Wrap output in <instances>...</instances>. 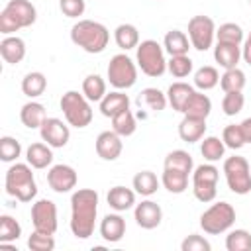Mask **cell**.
<instances>
[{
	"instance_id": "6da1fadb",
	"label": "cell",
	"mask_w": 251,
	"mask_h": 251,
	"mask_svg": "<svg viewBox=\"0 0 251 251\" xmlns=\"http://www.w3.org/2000/svg\"><path fill=\"white\" fill-rule=\"evenodd\" d=\"M98 216V192L94 188H78L71 196V231L76 239H88L94 233Z\"/></svg>"
},
{
	"instance_id": "7a4b0ae2",
	"label": "cell",
	"mask_w": 251,
	"mask_h": 251,
	"mask_svg": "<svg viewBox=\"0 0 251 251\" xmlns=\"http://www.w3.org/2000/svg\"><path fill=\"white\" fill-rule=\"evenodd\" d=\"M71 41L86 53H102L108 47L110 31L104 24L94 20H78L71 27Z\"/></svg>"
},
{
	"instance_id": "3957f363",
	"label": "cell",
	"mask_w": 251,
	"mask_h": 251,
	"mask_svg": "<svg viewBox=\"0 0 251 251\" xmlns=\"http://www.w3.org/2000/svg\"><path fill=\"white\" fill-rule=\"evenodd\" d=\"M31 169L33 167L25 161V163H14L6 171L4 188H6L8 196H12L20 202H31L37 196V182H35Z\"/></svg>"
},
{
	"instance_id": "277c9868",
	"label": "cell",
	"mask_w": 251,
	"mask_h": 251,
	"mask_svg": "<svg viewBox=\"0 0 251 251\" xmlns=\"http://www.w3.org/2000/svg\"><path fill=\"white\" fill-rule=\"evenodd\" d=\"M135 63H137V69H141L143 75L153 76V78L161 76L167 71L165 47L155 39L139 41V45L135 47Z\"/></svg>"
},
{
	"instance_id": "5b68a950",
	"label": "cell",
	"mask_w": 251,
	"mask_h": 251,
	"mask_svg": "<svg viewBox=\"0 0 251 251\" xmlns=\"http://www.w3.org/2000/svg\"><path fill=\"white\" fill-rule=\"evenodd\" d=\"M59 106H61L63 116H65L69 126H73L76 129H82V127L90 126V122H92V106H90V100L82 92L67 90L61 96Z\"/></svg>"
},
{
	"instance_id": "8992f818",
	"label": "cell",
	"mask_w": 251,
	"mask_h": 251,
	"mask_svg": "<svg viewBox=\"0 0 251 251\" xmlns=\"http://www.w3.org/2000/svg\"><path fill=\"white\" fill-rule=\"evenodd\" d=\"M235 224V208L229 202H216L200 216V227L208 235H220L231 229Z\"/></svg>"
},
{
	"instance_id": "52a82bcc",
	"label": "cell",
	"mask_w": 251,
	"mask_h": 251,
	"mask_svg": "<svg viewBox=\"0 0 251 251\" xmlns=\"http://www.w3.org/2000/svg\"><path fill=\"white\" fill-rule=\"evenodd\" d=\"M224 175H226L227 188L233 194L245 196L251 192V167L245 157L233 155L224 159Z\"/></svg>"
},
{
	"instance_id": "ba28073f",
	"label": "cell",
	"mask_w": 251,
	"mask_h": 251,
	"mask_svg": "<svg viewBox=\"0 0 251 251\" xmlns=\"http://www.w3.org/2000/svg\"><path fill=\"white\" fill-rule=\"evenodd\" d=\"M106 76L116 90H127L137 82V63L126 53H118L110 59Z\"/></svg>"
},
{
	"instance_id": "9c48e42d",
	"label": "cell",
	"mask_w": 251,
	"mask_h": 251,
	"mask_svg": "<svg viewBox=\"0 0 251 251\" xmlns=\"http://www.w3.org/2000/svg\"><path fill=\"white\" fill-rule=\"evenodd\" d=\"M188 39L196 51H208L216 41V24L210 16L198 14L188 20Z\"/></svg>"
},
{
	"instance_id": "30bf717a",
	"label": "cell",
	"mask_w": 251,
	"mask_h": 251,
	"mask_svg": "<svg viewBox=\"0 0 251 251\" xmlns=\"http://www.w3.org/2000/svg\"><path fill=\"white\" fill-rule=\"evenodd\" d=\"M31 224L33 229L45 231V233H55L59 220H57V206L49 198H39L31 204Z\"/></svg>"
},
{
	"instance_id": "8fae6325",
	"label": "cell",
	"mask_w": 251,
	"mask_h": 251,
	"mask_svg": "<svg viewBox=\"0 0 251 251\" xmlns=\"http://www.w3.org/2000/svg\"><path fill=\"white\" fill-rule=\"evenodd\" d=\"M76 180H78L76 171L71 165L59 163V165L49 167V171H47V184L53 192H59V194L71 192L76 186Z\"/></svg>"
},
{
	"instance_id": "7c38bea8",
	"label": "cell",
	"mask_w": 251,
	"mask_h": 251,
	"mask_svg": "<svg viewBox=\"0 0 251 251\" xmlns=\"http://www.w3.org/2000/svg\"><path fill=\"white\" fill-rule=\"evenodd\" d=\"M39 135L53 149H61V147H65L69 143L71 129H69V124H65L63 120H59V118H47L43 122V126L39 127Z\"/></svg>"
},
{
	"instance_id": "4fadbf2b",
	"label": "cell",
	"mask_w": 251,
	"mask_h": 251,
	"mask_svg": "<svg viewBox=\"0 0 251 251\" xmlns=\"http://www.w3.org/2000/svg\"><path fill=\"white\" fill-rule=\"evenodd\" d=\"M133 220L143 229H155V227H159V224L163 220V210L157 202L147 198V200H141L139 204H135Z\"/></svg>"
},
{
	"instance_id": "5bb4252c",
	"label": "cell",
	"mask_w": 251,
	"mask_h": 251,
	"mask_svg": "<svg viewBox=\"0 0 251 251\" xmlns=\"http://www.w3.org/2000/svg\"><path fill=\"white\" fill-rule=\"evenodd\" d=\"M94 149H96V155L100 159H104V161H116L122 155V149H124L122 135H118L114 129L100 131L98 137H96Z\"/></svg>"
},
{
	"instance_id": "9a60e30c",
	"label": "cell",
	"mask_w": 251,
	"mask_h": 251,
	"mask_svg": "<svg viewBox=\"0 0 251 251\" xmlns=\"http://www.w3.org/2000/svg\"><path fill=\"white\" fill-rule=\"evenodd\" d=\"M4 10L18 22L20 29L33 25L35 20H37V10H35V6L29 0H10L4 6Z\"/></svg>"
},
{
	"instance_id": "2e32d148",
	"label": "cell",
	"mask_w": 251,
	"mask_h": 251,
	"mask_svg": "<svg viewBox=\"0 0 251 251\" xmlns=\"http://www.w3.org/2000/svg\"><path fill=\"white\" fill-rule=\"evenodd\" d=\"M100 235L104 241L108 243H118L124 235H126V220L120 216V212L116 214H106L100 222Z\"/></svg>"
},
{
	"instance_id": "e0dca14e",
	"label": "cell",
	"mask_w": 251,
	"mask_h": 251,
	"mask_svg": "<svg viewBox=\"0 0 251 251\" xmlns=\"http://www.w3.org/2000/svg\"><path fill=\"white\" fill-rule=\"evenodd\" d=\"M212 112V100L208 94H204L202 90H194L190 94V98L186 100L184 108H182V116H190V118H200V120H208Z\"/></svg>"
},
{
	"instance_id": "ac0fdd59",
	"label": "cell",
	"mask_w": 251,
	"mask_h": 251,
	"mask_svg": "<svg viewBox=\"0 0 251 251\" xmlns=\"http://www.w3.org/2000/svg\"><path fill=\"white\" fill-rule=\"evenodd\" d=\"M0 55L10 65L22 63L25 57V41L18 35H4V39L0 41Z\"/></svg>"
},
{
	"instance_id": "d6986e66",
	"label": "cell",
	"mask_w": 251,
	"mask_h": 251,
	"mask_svg": "<svg viewBox=\"0 0 251 251\" xmlns=\"http://www.w3.org/2000/svg\"><path fill=\"white\" fill-rule=\"evenodd\" d=\"M135 194H137L135 190L118 184V186H112V188L108 190L106 200H108V206H110L112 210H116V212H126V210H131V208L135 206Z\"/></svg>"
},
{
	"instance_id": "ffe728a7",
	"label": "cell",
	"mask_w": 251,
	"mask_h": 251,
	"mask_svg": "<svg viewBox=\"0 0 251 251\" xmlns=\"http://www.w3.org/2000/svg\"><path fill=\"white\" fill-rule=\"evenodd\" d=\"M98 104H100V114L112 120L122 110H127L129 108V96L124 90H112Z\"/></svg>"
},
{
	"instance_id": "44dd1931",
	"label": "cell",
	"mask_w": 251,
	"mask_h": 251,
	"mask_svg": "<svg viewBox=\"0 0 251 251\" xmlns=\"http://www.w3.org/2000/svg\"><path fill=\"white\" fill-rule=\"evenodd\" d=\"M214 59H216V63H218L224 71H226V69H233V67H237V63H239V59H241V45L216 41Z\"/></svg>"
},
{
	"instance_id": "7402d4cb",
	"label": "cell",
	"mask_w": 251,
	"mask_h": 251,
	"mask_svg": "<svg viewBox=\"0 0 251 251\" xmlns=\"http://www.w3.org/2000/svg\"><path fill=\"white\" fill-rule=\"evenodd\" d=\"M20 120L25 127L29 129H39L43 126V122L47 120V112H45V106L41 102H35V100H29L22 106L20 110Z\"/></svg>"
},
{
	"instance_id": "603a6c76",
	"label": "cell",
	"mask_w": 251,
	"mask_h": 251,
	"mask_svg": "<svg viewBox=\"0 0 251 251\" xmlns=\"http://www.w3.org/2000/svg\"><path fill=\"white\" fill-rule=\"evenodd\" d=\"M206 120H200V118H190V116H184L182 122L178 124V137L186 143H196V141H202L204 133H206Z\"/></svg>"
},
{
	"instance_id": "cb8c5ba5",
	"label": "cell",
	"mask_w": 251,
	"mask_h": 251,
	"mask_svg": "<svg viewBox=\"0 0 251 251\" xmlns=\"http://www.w3.org/2000/svg\"><path fill=\"white\" fill-rule=\"evenodd\" d=\"M53 147L47 145L45 141H37V143H31L27 149H25V161L33 167V169H47L51 167L53 163Z\"/></svg>"
},
{
	"instance_id": "d4e9b609",
	"label": "cell",
	"mask_w": 251,
	"mask_h": 251,
	"mask_svg": "<svg viewBox=\"0 0 251 251\" xmlns=\"http://www.w3.org/2000/svg\"><path fill=\"white\" fill-rule=\"evenodd\" d=\"M194 90H196V88H194L192 84L184 82V80H176V82H173V84L167 88V100H169L171 108H173L175 112H182L186 100L190 98V94H192Z\"/></svg>"
},
{
	"instance_id": "484cf974",
	"label": "cell",
	"mask_w": 251,
	"mask_h": 251,
	"mask_svg": "<svg viewBox=\"0 0 251 251\" xmlns=\"http://www.w3.org/2000/svg\"><path fill=\"white\" fill-rule=\"evenodd\" d=\"M163 47H165V53H169L173 57V55H188V49L192 45L184 31L171 29V31H167V35L163 39Z\"/></svg>"
},
{
	"instance_id": "4316f807",
	"label": "cell",
	"mask_w": 251,
	"mask_h": 251,
	"mask_svg": "<svg viewBox=\"0 0 251 251\" xmlns=\"http://www.w3.org/2000/svg\"><path fill=\"white\" fill-rule=\"evenodd\" d=\"M135 102H137L139 108H147V110H151V112H161V110H165V106L169 104L167 94H163L159 88H153V86L143 88V90L139 92V96H137Z\"/></svg>"
},
{
	"instance_id": "83f0119b",
	"label": "cell",
	"mask_w": 251,
	"mask_h": 251,
	"mask_svg": "<svg viewBox=\"0 0 251 251\" xmlns=\"http://www.w3.org/2000/svg\"><path fill=\"white\" fill-rule=\"evenodd\" d=\"M114 41L122 51L135 49L139 45V31L133 24H120L114 29Z\"/></svg>"
},
{
	"instance_id": "f1b7e54d",
	"label": "cell",
	"mask_w": 251,
	"mask_h": 251,
	"mask_svg": "<svg viewBox=\"0 0 251 251\" xmlns=\"http://www.w3.org/2000/svg\"><path fill=\"white\" fill-rule=\"evenodd\" d=\"M161 184L171 194H182L188 188V173H182V171H176V169H165L163 167Z\"/></svg>"
},
{
	"instance_id": "f546056e",
	"label": "cell",
	"mask_w": 251,
	"mask_h": 251,
	"mask_svg": "<svg viewBox=\"0 0 251 251\" xmlns=\"http://www.w3.org/2000/svg\"><path fill=\"white\" fill-rule=\"evenodd\" d=\"M47 88V76L39 71H31L22 78V92L27 98H39Z\"/></svg>"
},
{
	"instance_id": "4dcf8cb0",
	"label": "cell",
	"mask_w": 251,
	"mask_h": 251,
	"mask_svg": "<svg viewBox=\"0 0 251 251\" xmlns=\"http://www.w3.org/2000/svg\"><path fill=\"white\" fill-rule=\"evenodd\" d=\"M131 184H133V190L139 196H145V198L153 196L159 190V178H157V175L153 171H139L133 176Z\"/></svg>"
},
{
	"instance_id": "1f68e13d",
	"label": "cell",
	"mask_w": 251,
	"mask_h": 251,
	"mask_svg": "<svg viewBox=\"0 0 251 251\" xmlns=\"http://www.w3.org/2000/svg\"><path fill=\"white\" fill-rule=\"evenodd\" d=\"M82 94L90 100V102H100L108 92H106V80L92 73V75H86L84 80H82Z\"/></svg>"
},
{
	"instance_id": "d6a6232c",
	"label": "cell",
	"mask_w": 251,
	"mask_h": 251,
	"mask_svg": "<svg viewBox=\"0 0 251 251\" xmlns=\"http://www.w3.org/2000/svg\"><path fill=\"white\" fill-rule=\"evenodd\" d=\"M200 153H202V157H204L208 163H216V161L224 159V155H226V143H224L222 137H216V135L202 137Z\"/></svg>"
},
{
	"instance_id": "836d02e7",
	"label": "cell",
	"mask_w": 251,
	"mask_h": 251,
	"mask_svg": "<svg viewBox=\"0 0 251 251\" xmlns=\"http://www.w3.org/2000/svg\"><path fill=\"white\" fill-rule=\"evenodd\" d=\"M163 167H165V169H176V171H182V173L192 175V171H194V161H192V155H190L188 151H184V149H175V151L167 153Z\"/></svg>"
},
{
	"instance_id": "e575fe53",
	"label": "cell",
	"mask_w": 251,
	"mask_h": 251,
	"mask_svg": "<svg viewBox=\"0 0 251 251\" xmlns=\"http://www.w3.org/2000/svg\"><path fill=\"white\" fill-rule=\"evenodd\" d=\"M112 129H114L118 135H122V137L133 135L135 129H137V120H135L133 112L127 108V110H122L120 114H116V116L112 118Z\"/></svg>"
},
{
	"instance_id": "d590c367",
	"label": "cell",
	"mask_w": 251,
	"mask_h": 251,
	"mask_svg": "<svg viewBox=\"0 0 251 251\" xmlns=\"http://www.w3.org/2000/svg\"><path fill=\"white\" fill-rule=\"evenodd\" d=\"M220 84V73L216 67H210V65H204L200 67L198 71H194V86L202 92L206 90H212L214 86Z\"/></svg>"
},
{
	"instance_id": "8d00e7d4",
	"label": "cell",
	"mask_w": 251,
	"mask_h": 251,
	"mask_svg": "<svg viewBox=\"0 0 251 251\" xmlns=\"http://www.w3.org/2000/svg\"><path fill=\"white\" fill-rule=\"evenodd\" d=\"M245 73L239 67L233 69H226L224 75H220V88L224 92H235V90H243L245 88Z\"/></svg>"
},
{
	"instance_id": "74e56055",
	"label": "cell",
	"mask_w": 251,
	"mask_h": 251,
	"mask_svg": "<svg viewBox=\"0 0 251 251\" xmlns=\"http://www.w3.org/2000/svg\"><path fill=\"white\" fill-rule=\"evenodd\" d=\"M216 41L241 45V43L245 41L243 27H241L239 24H235V22H226V24H222L220 27H216Z\"/></svg>"
},
{
	"instance_id": "f35d334b",
	"label": "cell",
	"mask_w": 251,
	"mask_h": 251,
	"mask_svg": "<svg viewBox=\"0 0 251 251\" xmlns=\"http://www.w3.org/2000/svg\"><path fill=\"white\" fill-rule=\"evenodd\" d=\"M227 251H251V233L247 229H229L226 235Z\"/></svg>"
},
{
	"instance_id": "ab89813d",
	"label": "cell",
	"mask_w": 251,
	"mask_h": 251,
	"mask_svg": "<svg viewBox=\"0 0 251 251\" xmlns=\"http://www.w3.org/2000/svg\"><path fill=\"white\" fill-rule=\"evenodd\" d=\"M20 235H22L20 222L8 214H2L0 216V243H12L20 239Z\"/></svg>"
},
{
	"instance_id": "60d3db41",
	"label": "cell",
	"mask_w": 251,
	"mask_h": 251,
	"mask_svg": "<svg viewBox=\"0 0 251 251\" xmlns=\"http://www.w3.org/2000/svg\"><path fill=\"white\" fill-rule=\"evenodd\" d=\"M220 171L214 163H202L192 171V184H218Z\"/></svg>"
},
{
	"instance_id": "b9f144b4",
	"label": "cell",
	"mask_w": 251,
	"mask_h": 251,
	"mask_svg": "<svg viewBox=\"0 0 251 251\" xmlns=\"http://www.w3.org/2000/svg\"><path fill=\"white\" fill-rule=\"evenodd\" d=\"M192 59L188 55H173L167 61V71L175 76V78H186L192 73Z\"/></svg>"
},
{
	"instance_id": "7bdbcfd3",
	"label": "cell",
	"mask_w": 251,
	"mask_h": 251,
	"mask_svg": "<svg viewBox=\"0 0 251 251\" xmlns=\"http://www.w3.org/2000/svg\"><path fill=\"white\" fill-rule=\"evenodd\" d=\"M22 155V143L12 137V135H4L0 137V159L4 163H14L18 161Z\"/></svg>"
},
{
	"instance_id": "ee69618b",
	"label": "cell",
	"mask_w": 251,
	"mask_h": 251,
	"mask_svg": "<svg viewBox=\"0 0 251 251\" xmlns=\"http://www.w3.org/2000/svg\"><path fill=\"white\" fill-rule=\"evenodd\" d=\"M222 139H224L226 147L227 149H233V151H237V149H241L245 145V135H243V129H241L239 124L226 126L224 131H222Z\"/></svg>"
},
{
	"instance_id": "f6af8a7d",
	"label": "cell",
	"mask_w": 251,
	"mask_h": 251,
	"mask_svg": "<svg viewBox=\"0 0 251 251\" xmlns=\"http://www.w3.org/2000/svg\"><path fill=\"white\" fill-rule=\"evenodd\" d=\"M245 106V96L241 90L235 92H224V100H222V110L226 116H237Z\"/></svg>"
},
{
	"instance_id": "bcb514c9",
	"label": "cell",
	"mask_w": 251,
	"mask_h": 251,
	"mask_svg": "<svg viewBox=\"0 0 251 251\" xmlns=\"http://www.w3.org/2000/svg\"><path fill=\"white\" fill-rule=\"evenodd\" d=\"M27 247L31 251H53L55 249V237H53V233L33 229V233L27 237Z\"/></svg>"
},
{
	"instance_id": "7dc6e473",
	"label": "cell",
	"mask_w": 251,
	"mask_h": 251,
	"mask_svg": "<svg viewBox=\"0 0 251 251\" xmlns=\"http://www.w3.org/2000/svg\"><path fill=\"white\" fill-rule=\"evenodd\" d=\"M180 249H182V251H210L212 245H210V241H208L206 237H202V235H198V233H190L188 237L182 239Z\"/></svg>"
},
{
	"instance_id": "c3c4849f",
	"label": "cell",
	"mask_w": 251,
	"mask_h": 251,
	"mask_svg": "<svg viewBox=\"0 0 251 251\" xmlns=\"http://www.w3.org/2000/svg\"><path fill=\"white\" fill-rule=\"evenodd\" d=\"M59 8H61L63 16H67V18H78V16L84 14L86 2L84 0H59Z\"/></svg>"
},
{
	"instance_id": "681fc988",
	"label": "cell",
	"mask_w": 251,
	"mask_h": 251,
	"mask_svg": "<svg viewBox=\"0 0 251 251\" xmlns=\"http://www.w3.org/2000/svg\"><path fill=\"white\" fill-rule=\"evenodd\" d=\"M192 192H194V198L198 202H212L218 194V184H192Z\"/></svg>"
},
{
	"instance_id": "f907efd6",
	"label": "cell",
	"mask_w": 251,
	"mask_h": 251,
	"mask_svg": "<svg viewBox=\"0 0 251 251\" xmlns=\"http://www.w3.org/2000/svg\"><path fill=\"white\" fill-rule=\"evenodd\" d=\"M18 29H20L18 22H16L6 10H2V12H0V33H4V35H12V33H16Z\"/></svg>"
},
{
	"instance_id": "816d5d0a",
	"label": "cell",
	"mask_w": 251,
	"mask_h": 251,
	"mask_svg": "<svg viewBox=\"0 0 251 251\" xmlns=\"http://www.w3.org/2000/svg\"><path fill=\"white\" fill-rule=\"evenodd\" d=\"M241 59L251 67V37H245L243 47H241Z\"/></svg>"
},
{
	"instance_id": "f5cc1de1",
	"label": "cell",
	"mask_w": 251,
	"mask_h": 251,
	"mask_svg": "<svg viewBox=\"0 0 251 251\" xmlns=\"http://www.w3.org/2000/svg\"><path fill=\"white\" fill-rule=\"evenodd\" d=\"M241 129H243V135H245V143H251V118H245L241 124Z\"/></svg>"
},
{
	"instance_id": "db71d44e",
	"label": "cell",
	"mask_w": 251,
	"mask_h": 251,
	"mask_svg": "<svg viewBox=\"0 0 251 251\" xmlns=\"http://www.w3.org/2000/svg\"><path fill=\"white\" fill-rule=\"evenodd\" d=\"M247 37H251V31H249V35H247Z\"/></svg>"
},
{
	"instance_id": "11a10c76",
	"label": "cell",
	"mask_w": 251,
	"mask_h": 251,
	"mask_svg": "<svg viewBox=\"0 0 251 251\" xmlns=\"http://www.w3.org/2000/svg\"><path fill=\"white\" fill-rule=\"evenodd\" d=\"M249 4H251V0H249Z\"/></svg>"
}]
</instances>
